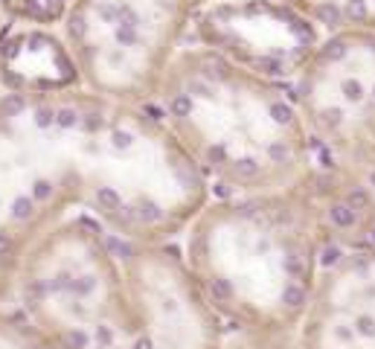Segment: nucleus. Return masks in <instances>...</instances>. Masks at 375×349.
Instances as JSON below:
<instances>
[{"instance_id":"f03ea898","label":"nucleus","mask_w":375,"mask_h":349,"mask_svg":"<svg viewBox=\"0 0 375 349\" xmlns=\"http://www.w3.org/2000/svg\"><path fill=\"white\" fill-rule=\"evenodd\" d=\"M6 306L55 349H215L224 335L181 242L125 239L85 212L27 250Z\"/></svg>"},{"instance_id":"6e6552de","label":"nucleus","mask_w":375,"mask_h":349,"mask_svg":"<svg viewBox=\"0 0 375 349\" xmlns=\"http://www.w3.org/2000/svg\"><path fill=\"white\" fill-rule=\"evenodd\" d=\"M82 85L62 32L50 27L9 24L0 41V93L62 90Z\"/></svg>"},{"instance_id":"9b49d317","label":"nucleus","mask_w":375,"mask_h":349,"mask_svg":"<svg viewBox=\"0 0 375 349\" xmlns=\"http://www.w3.org/2000/svg\"><path fill=\"white\" fill-rule=\"evenodd\" d=\"M215 349H294L291 329H224Z\"/></svg>"},{"instance_id":"9d476101","label":"nucleus","mask_w":375,"mask_h":349,"mask_svg":"<svg viewBox=\"0 0 375 349\" xmlns=\"http://www.w3.org/2000/svg\"><path fill=\"white\" fill-rule=\"evenodd\" d=\"M0 349H55L12 306H0Z\"/></svg>"},{"instance_id":"f257e3e1","label":"nucleus","mask_w":375,"mask_h":349,"mask_svg":"<svg viewBox=\"0 0 375 349\" xmlns=\"http://www.w3.org/2000/svg\"><path fill=\"white\" fill-rule=\"evenodd\" d=\"M210 186L149 105L62 90L0 93V306L27 250L70 216L137 242H172Z\"/></svg>"},{"instance_id":"f8f14e48","label":"nucleus","mask_w":375,"mask_h":349,"mask_svg":"<svg viewBox=\"0 0 375 349\" xmlns=\"http://www.w3.org/2000/svg\"><path fill=\"white\" fill-rule=\"evenodd\" d=\"M6 27H9V21H6L4 9H0V41H4V32H6Z\"/></svg>"},{"instance_id":"39448f33","label":"nucleus","mask_w":375,"mask_h":349,"mask_svg":"<svg viewBox=\"0 0 375 349\" xmlns=\"http://www.w3.org/2000/svg\"><path fill=\"white\" fill-rule=\"evenodd\" d=\"M215 0H76L62 24L82 85L149 105L169 58L186 44L192 18ZM320 29L375 27V0H282Z\"/></svg>"},{"instance_id":"20e7f679","label":"nucleus","mask_w":375,"mask_h":349,"mask_svg":"<svg viewBox=\"0 0 375 349\" xmlns=\"http://www.w3.org/2000/svg\"><path fill=\"white\" fill-rule=\"evenodd\" d=\"M149 108L207 181L210 196H253L311 178L314 160L294 88L184 44Z\"/></svg>"},{"instance_id":"7ed1b4c3","label":"nucleus","mask_w":375,"mask_h":349,"mask_svg":"<svg viewBox=\"0 0 375 349\" xmlns=\"http://www.w3.org/2000/svg\"><path fill=\"white\" fill-rule=\"evenodd\" d=\"M186 268L224 329H291L338 254L320 181L210 196L181 233Z\"/></svg>"},{"instance_id":"423d86ee","label":"nucleus","mask_w":375,"mask_h":349,"mask_svg":"<svg viewBox=\"0 0 375 349\" xmlns=\"http://www.w3.org/2000/svg\"><path fill=\"white\" fill-rule=\"evenodd\" d=\"M294 96L314 172L332 184L375 181V27L332 29L297 73Z\"/></svg>"},{"instance_id":"1a4fd4ad","label":"nucleus","mask_w":375,"mask_h":349,"mask_svg":"<svg viewBox=\"0 0 375 349\" xmlns=\"http://www.w3.org/2000/svg\"><path fill=\"white\" fill-rule=\"evenodd\" d=\"M76 0H0L9 24L27 27H62Z\"/></svg>"},{"instance_id":"0eeeda50","label":"nucleus","mask_w":375,"mask_h":349,"mask_svg":"<svg viewBox=\"0 0 375 349\" xmlns=\"http://www.w3.org/2000/svg\"><path fill=\"white\" fill-rule=\"evenodd\" d=\"M318 24L282 0H215L192 18L195 44L271 79H297L314 47Z\"/></svg>"}]
</instances>
